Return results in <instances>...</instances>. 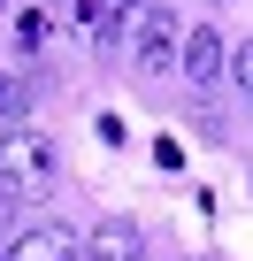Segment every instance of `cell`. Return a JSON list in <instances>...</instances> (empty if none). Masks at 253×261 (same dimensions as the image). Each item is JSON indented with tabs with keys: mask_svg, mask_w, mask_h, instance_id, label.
Masks as SVG:
<instances>
[{
	"mask_svg": "<svg viewBox=\"0 0 253 261\" xmlns=\"http://www.w3.org/2000/svg\"><path fill=\"white\" fill-rule=\"evenodd\" d=\"M123 31H131V54H138V69H146V77H169V69H177L184 31H177V16H169V8H138V16H123Z\"/></svg>",
	"mask_w": 253,
	"mask_h": 261,
	"instance_id": "cell-1",
	"label": "cell"
},
{
	"mask_svg": "<svg viewBox=\"0 0 253 261\" xmlns=\"http://www.w3.org/2000/svg\"><path fill=\"white\" fill-rule=\"evenodd\" d=\"M46 177H54V146L39 139V130L16 123L8 139H0V185H8V200H16V192H39Z\"/></svg>",
	"mask_w": 253,
	"mask_h": 261,
	"instance_id": "cell-2",
	"label": "cell"
},
{
	"mask_svg": "<svg viewBox=\"0 0 253 261\" xmlns=\"http://www.w3.org/2000/svg\"><path fill=\"white\" fill-rule=\"evenodd\" d=\"M222 69H230V54H222L215 23H184V46H177V77L200 92V85H222Z\"/></svg>",
	"mask_w": 253,
	"mask_h": 261,
	"instance_id": "cell-3",
	"label": "cell"
},
{
	"mask_svg": "<svg viewBox=\"0 0 253 261\" xmlns=\"http://www.w3.org/2000/svg\"><path fill=\"white\" fill-rule=\"evenodd\" d=\"M85 261H138V223H131V215H107V223H92Z\"/></svg>",
	"mask_w": 253,
	"mask_h": 261,
	"instance_id": "cell-4",
	"label": "cell"
},
{
	"mask_svg": "<svg viewBox=\"0 0 253 261\" xmlns=\"http://www.w3.org/2000/svg\"><path fill=\"white\" fill-rule=\"evenodd\" d=\"M0 261H77V238H69L62 223H39V230H23Z\"/></svg>",
	"mask_w": 253,
	"mask_h": 261,
	"instance_id": "cell-5",
	"label": "cell"
},
{
	"mask_svg": "<svg viewBox=\"0 0 253 261\" xmlns=\"http://www.w3.org/2000/svg\"><path fill=\"white\" fill-rule=\"evenodd\" d=\"M23 115H31V77H8V69H0V123L16 130Z\"/></svg>",
	"mask_w": 253,
	"mask_h": 261,
	"instance_id": "cell-6",
	"label": "cell"
},
{
	"mask_svg": "<svg viewBox=\"0 0 253 261\" xmlns=\"http://www.w3.org/2000/svg\"><path fill=\"white\" fill-rule=\"evenodd\" d=\"M230 85H238V92H245V100H253V39H245V46H238V54H230Z\"/></svg>",
	"mask_w": 253,
	"mask_h": 261,
	"instance_id": "cell-7",
	"label": "cell"
},
{
	"mask_svg": "<svg viewBox=\"0 0 253 261\" xmlns=\"http://www.w3.org/2000/svg\"><path fill=\"white\" fill-rule=\"evenodd\" d=\"M215 8H230V0H215Z\"/></svg>",
	"mask_w": 253,
	"mask_h": 261,
	"instance_id": "cell-8",
	"label": "cell"
},
{
	"mask_svg": "<svg viewBox=\"0 0 253 261\" xmlns=\"http://www.w3.org/2000/svg\"><path fill=\"white\" fill-rule=\"evenodd\" d=\"M0 8H8V0H0Z\"/></svg>",
	"mask_w": 253,
	"mask_h": 261,
	"instance_id": "cell-9",
	"label": "cell"
}]
</instances>
